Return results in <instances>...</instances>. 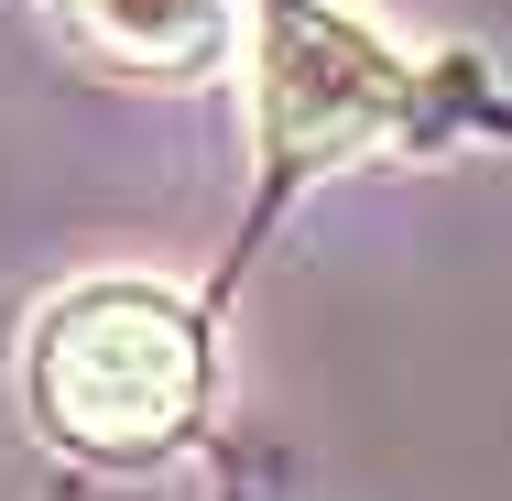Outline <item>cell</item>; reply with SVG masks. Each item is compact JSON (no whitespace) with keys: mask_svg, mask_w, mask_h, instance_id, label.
I'll return each mask as SVG.
<instances>
[{"mask_svg":"<svg viewBox=\"0 0 512 501\" xmlns=\"http://www.w3.org/2000/svg\"><path fill=\"white\" fill-rule=\"evenodd\" d=\"M33 414L88 458H153L207 393V338L164 284H77L33 327Z\"/></svg>","mask_w":512,"mask_h":501,"instance_id":"cell-1","label":"cell"},{"mask_svg":"<svg viewBox=\"0 0 512 501\" xmlns=\"http://www.w3.org/2000/svg\"><path fill=\"white\" fill-rule=\"evenodd\" d=\"M414 109V77L338 11L284 0L262 11V44H251V120L273 153H349V142H382Z\"/></svg>","mask_w":512,"mask_h":501,"instance_id":"cell-2","label":"cell"},{"mask_svg":"<svg viewBox=\"0 0 512 501\" xmlns=\"http://www.w3.org/2000/svg\"><path fill=\"white\" fill-rule=\"evenodd\" d=\"M99 55L153 66V77H197L229 55V0H55Z\"/></svg>","mask_w":512,"mask_h":501,"instance_id":"cell-3","label":"cell"}]
</instances>
